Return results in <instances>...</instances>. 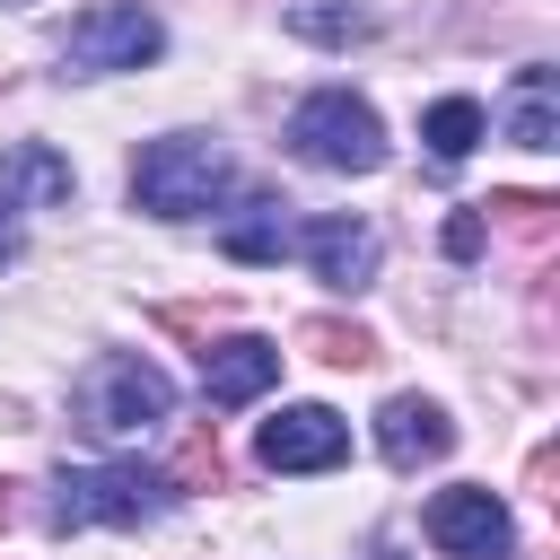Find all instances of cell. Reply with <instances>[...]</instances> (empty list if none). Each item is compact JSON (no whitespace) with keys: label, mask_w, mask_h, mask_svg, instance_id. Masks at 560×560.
I'll return each instance as SVG.
<instances>
[{"label":"cell","mask_w":560,"mask_h":560,"mask_svg":"<svg viewBox=\"0 0 560 560\" xmlns=\"http://www.w3.org/2000/svg\"><path fill=\"white\" fill-rule=\"evenodd\" d=\"M184 490L166 481V464H61L52 472V534H88V525H140V516H166Z\"/></svg>","instance_id":"cell-1"},{"label":"cell","mask_w":560,"mask_h":560,"mask_svg":"<svg viewBox=\"0 0 560 560\" xmlns=\"http://www.w3.org/2000/svg\"><path fill=\"white\" fill-rule=\"evenodd\" d=\"M228 175L236 166H228V149L210 131H166V140H149L131 158V201L149 219H201V210H219Z\"/></svg>","instance_id":"cell-2"},{"label":"cell","mask_w":560,"mask_h":560,"mask_svg":"<svg viewBox=\"0 0 560 560\" xmlns=\"http://www.w3.org/2000/svg\"><path fill=\"white\" fill-rule=\"evenodd\" d=\"M289 149H298L306 166H324V175H376V166H385V122H376L368 96L315 88V96L289 114Z\"/></svg>","instance_id":"cell-3"},{"label":"cell","mask_w":560,"mask_h":560,"mask_svg":"<svg viewBox=\"0 0 560 560\" xmlns=\"http://www.w3.org/2000/svg\"><path fill=\"white\" fill-rule=\"evenodd\" d=\"M70 411H79V429H88V438H131V429H158V420L175 411V385H166V368H158V359L105 350V359L79 376Z\"/></svg>","instance_id":"cell-4"},{"label":"cell","mask_w":560,"mask_h":560,"mask_svg":"<svg viewBox=\"0 0 560 560\" xmlns=\"http://www.w3.org/2000/svg\"><path fill=\"white\" fill-rule=\"evenodd\" d=\"M158 52H166V26H158L140 0H96V9H79V18L61 26V61H70L79 79H114V70L158 61Z\"/></svg>","instance_id":"cell-5"},{"label":"cell","mask_w":560,"mask_h":560,"mask_svg":"<svg viewBox=\"0 0 560 560\" xmlns=\"http://www.w3.org/2000/svg\"><path fill=\"white\" fill-rule=\"evenodd\" d=\"M429 542L446 551V560H516V525H508V508H499V490H472V481H455V490H438L429 499Z\"/></svg>","instance_id":"cell-6"},{"label":"cell","mask_w":560,"mask_h":560,"mask_svg":"<svg viewBox=\"0 0 560 560\" xmlns=\"http://www.w3.org/2000/svg\"><path fill=\"white\" fill-rule=\"evenodd\" d=\"M254 455H262L271 472H332V464L350 455V420H341L332 402H289L280 420H262Z\"/></svg>","instance_id":"cell-7"},{"label":"cell","mask_w":560,"mask_h":560,"mask_svg":"<svg viewBox=\"0 0 560 560\" xmlns=\"http://www.w3.org/2000/svg\"><path fill=\"white\" fill-rule=\"evenodd\" d=\"M289 245L315 262V280L324 289H368L376 280V228L368 219H341V210H324V219H306V228H289Z\"/></svg>","instance_id":"cell-8"},{"label":"cell","mask_w":560,"mask_h":560,"mask_svg":"<svg viewBox=\"0 0 560 560\" xmlns=\"http://www.w3.org/2000/svg\"><path fill=\"white\" fill-rule=\"evenodd\" d=\"M271 385H280V341L228 332V341L201 350V394H210L219 411H236V402H254V394H271Z\"/></svg>","instance_id":"cell-9"},{"label":"cell","mask_w":560,"mask_h":560,"mask_svg":"<svg viewBox=\"0 0 560 560\" xmlns=\"http://www.w3.org/2000/svg\"><path fill=\"white\" fill-rule=\"evenodd\" d=\"M376 446H385L394 472H420V464H438V455L455 446V420H446L429 394H385V411H376Z\"/></svg>","instance_id":"cell-10"},{"label":"cell","mask_w":560,"mask_h":560,"mask_svg":"<svg viewBox=\"0 0 560 560\" xmlns=\"http://www.w3.org/2000/svg\"><path fill=\"white\" fill-rule=\"evenodd\" d=\"M26 201H70V158H52L44 140H18L0 158V210H26Z\"/></svg>","instance_id":"cell-11"},{"label":"cell","mask_w":560,"mask_h":560,"mask_svg":"<svg viewBox=\"0 0 560 560\" xmlns=\"http://www.w3.org/2000/svg\"><path fill=\"white\" fill-rule=\"evenodd\" d=\"M481 131H490V114H481L472 96H438V105L420 114V140H429L438 166H464V158L481 149Z\"/></svg>","instance_id":"cell-12"},{"label":"cell","mask_w":560,"mask_h":560,"mask_svg":"<svg viewBox=\"0 0 560 560\" xmlns=\"http://www.w3.org/2000/svg\"><path fill=\"white\" fill-rule=\"evenodd\" d=\"M289 201H245L228 228H219V254L228 262H280L289 254V219H280Z\"/></svg>","instance_id":"cell-13"},{"label":"cell","mask_w":560,"mask_h":560,"mask_svg":"<svg viewBox=\"0 0 560 560\" xmlns=\"http://www.w3.org/2000/svg\"><path fill=\"white\" fill-rule=\"evenodd\" d=\"M508 140H516V149H560V114H551V70H542V61H525V70H516Z\"/></svg>","instance_id":"cell-14"},{"label":"cell","mask_w":560,"mask_h":560,"mask_svg":"<svg viewBox=\"0 0 560 560\" xmlns=\"http://www.w3.org/2000/svg\"><path fill=\"white\" fill-rule=\"evenodd\" d=\"M472 210H481V219H499L508 236H525L534 254H542V245H551V228H560V201H551V192H490V201H472Z\"/></svg>","instance_id":"cell-15"},{"label":"cell","mask_w":560,"mask_h":560,"mask_svg":"<svg viewBox=\"0 0 560 560\" xmlns=\"http://www.w3.org/2000/svg\"><path fill=\"white\" fill-rule=\"evenodd\" d=\"M298 341H306L324 368H368V359H376V332H368V324H341V315H306Z\"/></svg>","instance_id":"cell-16"},{"label":"cell","mask_w":560,"mask_h":560,"mask_svg":"<svg viewBox=\"0 0 560 560\" xmlns=\"http://www.w3.org/2000/svg\"><path fill=\"white\" fill-rule=\"evenodd\" d=\"M289 26H298L306 44H368V35H376V9H341V0H306V9H289Z\"/></svg>","instance_id":"cell-17"},{"label":"cell","mask_w":560,"mask_h":560,"mask_svg":"<svg viewBox=\"0 0 560 560\" xmlns=\"http://www.w3.org/2000/svg\"><path fill=\"white\" fill-rule=\"evenodd\" d=\"M219 472H228V464H219V438H210V429H192V438L175 446V464H166V481H175V490H201V481L219 490Z\"/></svg>","instance_id":"cell-18"},{"label":"cell","mask_w":560,"mask_h":560,"mask_svg":"<svg viewBox=\"0 0 560 560\" xmlns=\"http://www.w3.org/2000/svg\"><path fill=\"white\" fill-rule=\"evenodd\" d=\"M438 245H446V262H472V254H481V245H490V219H481V210H455V219H446V236H438Z\"/></svg>","instance_id":"cell-19"},{"label":"cell","mask_w":560,"mask_h":560,"mask_svg":"<svg viewBox=\"0 0 560 560\" xmlns=\"http://www.w3.org/2000/svg\"><path fill=\"white\" fill-rule=\"evenodd\" d=\"M18 254H26V236H18V210H0V271H9Z\"/></svg>","instance_id":"cell-20"},{"label":"cell","mask_w":560,"mask_h":560,"mask_svg":"<svg viewBox=\"0 0 560 560\" xmlns=\"http://www.w3.org/2000/svg\"><path fill=\"white\" fill-rule=\"evenodd\" d=\"M0 525H9V481H0Z\"/></svg>","instance_id":"cell-21"},{"label":"cell","mask_w":560,"mask_h":560,"mask_svg":"<svg viewBox=\"0 0 560 560\" xmlns=\"http://www.w3.org/2000/svg\"><path fill=\"white\" fill-rule=\"evenodd\" d=\"M376 560H394V551H376Z\"/></svg>","instance_id":"cell-22"}]
</instances>
